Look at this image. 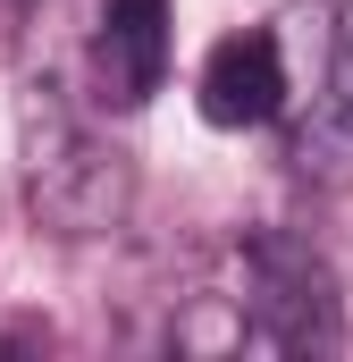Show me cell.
Listing matches in <instances>:
<instances>
[{
    "label": "cell",
    "mask_w": 353,
    "mask_h": 362,
    "mask_svg": "<svg viewBox=\"0 0 353 362\" xmlns=\"http://www.w3.org/2000/svg\"><path fill=\"white\" fill-rule=\"evenodd\" d=\"M17 152H25V211L42 236L59 245H92L118 236L135 211V160L92 135V118L59 85H25L17 101Z\"/></svg>",
    "instance_id": "obj_1"
},
{
    "label": "cell",
    "mask_w": 353,
    "mask_h": 362,
    "mask_svg": "<svg viewBox=\"0 0 353 362\" xmlns=\"http://www.w3.org/2000/svg\"><path fill=\"white\" fill-rule=\"evenodd\" d=\"M236 320L277 354H337L345 312H337V278L320 245L294 228H253L236 253Z\"/></svg>",
    "instance_id": "obj_2"
},
{
    "label": "cell",
    "mask_w": 353,
    "mask_h": 362,
    "mask_svg": "<svg viewBox=\"0 0 353 362\" xmlns=\"http://www.w3.org/2000/svg\"><path fill=\"white\" fill-rule=\"evenodd\" d=\"M176 8L169 0H101L92 25V110H143L169 85Z\"/></svg>",
    "instance_id": "obj_3"
},
{
    "label": "cell",
    "mask_w": 353,
    "mask_h": 362,
    "mask_svg": "<svg viewBox=\"0 0 353 362\" xmlns=\"http://www.w3.org/2000/svg\"><path fill=\"white\" fill-rule=\"evenodd\" d=\"M202 118L210 127H227V135H244V127H269L277 110H286V51H277V34L269 25H244V34H227L210 59H202Z\"/></svg>",
    "instance_id": "obj_4"
},
{
    "label": "cell",
    "mask_w": 353,
    "mask_h": 362,
    "mask_svg": "<svg viewBox=\"0 0 353 362\" xmlns=\"http://www.w3.org/2000/svg\"><path fill=\"white\" fill-rule=\"evenodd\" d=\"M286 160H294V177H303V185L345 194V185H353V110H337V101L320 93L311 118L286 135Z\"/></svg>",
    "instance_id": "obj_5"
},
{
    "label": "cell",
    "mask_w": 353,
    "mask_h": 362,
    "mask_svg": "<svg viewBox=\"0 0 353 362\" xmlns=\"http://www.w3.org/2000/svg\"><path fill=\"white\" fill-rule=\"evenodd\" d=\"M328 101L353 110V0H337V42H328Z\"/></svg>",
    "instance_id": "obj_6"
}]
</instances>
